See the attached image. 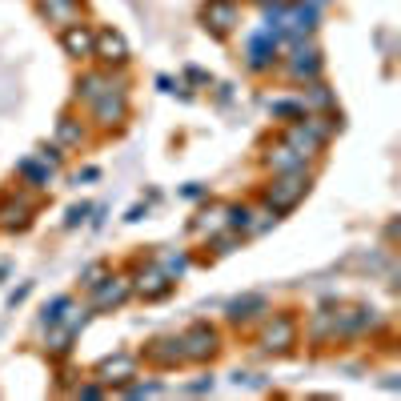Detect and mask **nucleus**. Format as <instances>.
<instances>
[{"mask_svg":"<svg viewBox=\"0 0 401 401\" xmlns=\"http://www.w3.org/2000/svg\"><path fill=\"white\" fill-rule=\"evenodd\" d=\"M140 293H145V297H164V293H169V277H161V273H149V281H140Z\"/></svg>","mask_w":401,"mask_h":401,"instance_id":"16","label":"nucleus"},{"mask_svg":"<svg viewBox=\"0 0 401 401\" xmlns=\"http://www.w3.org/2000/svg\"><path fill=\"white\" fill-rule=\"evenodd\" d=\"M76 92H80L85 100H97L100 92H104V76H85V80L76 85Z\"/></svg>","mask_w":401,"mask_h":401,"instance_id":"17","label":"nucleus"},{"mask_svg":"<svg viewBox=\"0 0 401 401\" xmlns=\"http://www.w3.org/2000/svg\"><path fill=\"white\" fill-rule=\"evenodd\" d=\"M128 297V281H113V285H104L97 293V309H109V305H121Z\"/></svg>","mask_w":401,"mask_h":401,"instance_id":"12","label":"nucleus"},{"mask_svg":"<svg viewBox=\"0 0 401 401\" xmlns=\"http://www.w3.org/2000/svg\"><path fill=\"white\" fill-rule=\"evenodd\" d=\"M293 341H297V325H293V317H273L269 325H265V337H261V345L269 353H285V349H293Z\"/></svg>","mask_w":401,"mask_h":401,"instance_id":"2","label":"nucleus"},{"mask_svg":"<svg viewBox=\"0 0 401 401\" xmlns=\"http://www.w3.org/2000/svg\"><path fill=\"white\" fill-rule=\"evenodd\" d=\"M149 357L157 365H176V361H185V345H181V337H161V341H152Z\"/></svg>","mask_w":401,"mask_h":401,"instance_id":"7","label":"nucleus"},{"mask_svg":"<svg viewBox=\"0 0 401 401\" xmlns=\"http://www.w3.org/2000/svg\"><path fill=\"white\" fill-rule=\"evenodd\" d=\"M269 56H273V44H269V37H253V44H249V64H253V68H265V64H269Z\"/></svg>","mask_w":401,"mask_h":401,"instance_id":"13","label":"nucleus"},{"mask_svg":"<svg viewBox=\"0 0 401 401\" xmlns=\"http://www.w3.org/2000/svg\"><path fill=\"white\" fill-rule=\"evenodd\" d=\"M181 345H185V357L205 361V357H213V349H217V333L209 325H193L185 337H181Z\"/></svg>","mask_w":401,"mask_h":401,"instance_id":"4","label":"nucleus"},{"mask_svg":"<svg viewBox=\"0 0 401 401\" xmlns=\"http://www.w3.org/2000/svg\"><path fill=\"white\" fill-rule=\"evenodd\" d=\"M200 20H205V28H213V32H229V28L237 25V4L233 0H209L200 8Z\"/></svg>","mask_w":401,"mask_h":401,"instance_id":"3","label":"nucleus"},{"mask_svg":"<svg viewBox=\"0 0 401 401\" xmlns=\"http://www.w3.org/2000/svg\"><path fill=\"white\" fill-rule=\"evenodd\" d=\"M61 40H64V49H68V56H80V61H85V56H92V40H97V32H88L85 25H68Z\"/></svg>","mask_w":401,"mask_h":401,"instance_id":"6","label":"nucleus"},{"mask_svg":"<svg viewBox=\"0 0 401 401\" xmlns=\"http://www.w3.org/2000/svg\"><path fill=\"white\" fill-rule=\"evenodd\" d=\"M97 116L104 121V125H116V121L125 116V92L116 88V97H113V92H104V97H97Z\"/></svg>","mask_w":401,"mask_h":401,"instance_id":"8","label":"nucleus"},{"mask_svg":"<svg viewBox=\"0 0 401 401\" xmlns=\"http://www.w3.org/2000/svg\"><path fill=\"white\" fill-rule=\"evenodd\" d=\"M269 164H277L281 173H297V169H305V157L293 145H277V149H269Z\"/></svg>","mask_w":401,"mask_h":401,"instance_id":"9","label":"nucleus"},{"mask_svg":"<svg viewBox=\"0 0 401 401\" xmlns=\"http://www.w3.org/2000/svg\"><path fill=\"white\" fill-rule=\"evenodd\" d=\"M305 188H309V173H305V169H297V173H285L281 181H273V185H269V193H265V197H269V209H273V213H285V209H293Z\"/></svg>","mask_w":401,"mask_h":401,"instance_id":"1","label":"nucleus"},{"mask_svg":"<svg viewBox=\"0 0 401 401\" xmlns=\"http://www.w3.org/2000/svg\"><path fill=\"white\" fill-rule=\"evenodd\" d=\"M92 56H100V61H113V64H125L128 61V49H125V40L116 37L113 28H100L97 40H92Z\"/></svg>","mask_w":401,"mask_h":401,"instance_id":"5","label":"nucleus"},{"mask_svg":"<svg viewBox=\"0 0 401 401\" xmlns=\"http://www.w3.org/2000/svg\"><path fill=\"white\" fill-rule=\"evenodd\" d=\"M40 8H44L49 20H73V16L80 13V4H76V0H44Z\"/></svg>","mask_w":401,"mask_h":401,"instance_id":"11","label":"nucleus"},{"mask_svg":"<svg viewBox=\"0 0 401 401\" xmlns=\"http://www.w3.org/2000/svg\"><path fill=\"white\" fill-rule=\"evenodd\" d=\"M133 369H137V361L121 353L116 361H100V369H97V373L104 377V381H125V377H133Z\"/></svg>","mask_w":401,"mask_h":401,"instance_id":"10","label":"nucleus"},{"mask_svg":"<svg viewBox=\"0 0 401 401\" xmlns=\"http://www.w3.org/2000/svg\"><path fill=\"white\" fill-rule=\"evenodd\" d=\"M85 213H88V205H76L73 213H68V225H76V221H85Z\"/></svg>","mask_w":401,"mask_h":401,"instance_id":"21","label":"nucleus"},{"mask_svg":"<svg viewBox=\"0 0 401 401\" xmlns=\"http://www.w3.org/2000/svg\"><path fill=\"white\" fill-rule=\"evenodd\" d=\"M249 209H229V229H253V221H249Z\"/></svg>","mask_w":401,"mask_h":401,"instance_id":"18","label":"nucleus"},{"mask_svg":"<svg viewBox=\"0 0 401 401\" xmlns=\"http://www.w3.org/2000/svg\"><path fill=\"white\" fill-rule=\"evenodd\" d=\"M64 309H68V297H56V301H52V309H44V321L56 325V321L64 317Z\"/></svg>","mask_w":401,"mask_h":401,"instance_id":"19","label":"nucleus"},{"mask_svg":"<svg viewBox=\"0 0 401 401\" xmlns=\"http://www.w3.org/2000/svg\"><path fill=\"white\" fill-rule=\"evenodd\" d=\"M61 140H68V145H76V140H80V128H76L73 121H68V116L61 121Z\"/></svg>","mask_w":401,"mask_h":401,"instance_id":"20","label":"nucleus"},{"mask_svg":"<svg viewBox=\"0 0 401 401\" xmlns=\"http://www.w3.org/2000/svg\"><path fill=\"white\" fill-rule=\"evenodd\" d=\"M25 225H28V205L25 200L8 205V209H4V229H25Z\"/></svg>","mask_w":401,"mask_h":401,"instance_id":"15","label":"nucleus"},{"mask_svg":"<svg viewBox=\"0 0 401 401\" xmlns=\"http://www.w3.org/2000/svg\"><path fill=\"white\" fill-rule=\"evenodd\" d=\"M253 309H265V297H245V301H233V305H229V317H233V321H245V317H257Z\"/></svg>","mask_w":401,"mask_h":401,"instance_id":"14","label":"nucleus"}]
</instances>
